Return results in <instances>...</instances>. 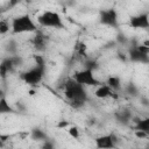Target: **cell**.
Wrapping results in <instances>:
<instances>
[{
	"mask_svg": "<svg viewBox=\"0 0 149 149\" xmlns=\"http://www.w3.org/2000/svg\"><path fill=\"white\" fill-rule=\"evenodd\" d=\"M68 133L71 137L73 139H79V135H80V132H79V128L77 126H71L69 129H68Z\"/></svg>",
	"mask_w": 149,
	"mask_h": 149,
	"instance_id": "ffe728a7",
	"label": "cell"
},
{
	"mask_svg": "<svg viewBox=\"0 0 149 149\" xmlns=\"http://www.w3.org/2000/svg\"><path fill=\"white\" fill-rule=\"evenodd\" d=\"M9 29H12L9 22L6 21V20H1L0 21V34L1 35H5L7 31H9Z\"/></svg>",
	"mask_w": 149,
	"mask_h": 149,
	"instance_id": "d6986e66",
	"label": "cell"
},
{
	"mask_svg": "<svg viewBox=\"0 0 149 149\" xmlns=\"http://www.w3.org/2000/svg\"><path fill=\"white\" fill-rule=\"evenodd\" d=\"M13 34H24V33H36L37 26L29 14H22L15 16L10 22Z\"/></svg>",
	"mask_w": 149,
	"mask_h": 149,
	"instance_id": "7a4b0ae2",
	"label": "cell"
},
{
	"mask_svg": "<svg viewBox=\"0 0 149 149\" xmlns=\"http://www.w3.org/2000/svg\"><path fill=\"white\" fill-rule=\"evenodd\" d=\"M37 22L40 26L45 28H55V29L64 28L62 16L57 12H52V10H45L41 15H38Z\"/></svg>",
	"mask_w": 149,
	"mask_h": 149,
	"instance_id": "277c9868",
	"label": "cell"
},
{
	"mask_svg": "<svg viewBox=\"0 0 149 149\" xmlns=\"http://www.w3.org/2000/svg\"><path fill=\"white\" fill-rule=\"evenodd\" d=\"M118 121L122 122V123H128V121H130L132 119V113L129 111H120L115 114Z\"/></svg>",
	"mask_w": 149,
	"mask_h": 149,
	"instance_id": "2e32d148",
	"label": "cell"
},
{
	"mask_svg": "<svg viewBox=\"0 0 149 149\" xmlns=\"http://www.w3.org/2000/svg\"><path fill=\"white\" fill-rule=\"evenodd\" d=\"M42 148H44V149H52V148H54V143H51V142H50V140L48 139V140H45V141H44V143H43Z\"/></svg>",
	"mask_w": 149,
	"mask_h": 149,
	"instance_id": "484cf974",
	"label": "cell"
},
{
	"mask_svg": "<svg viewBox=\"0 0 149 149\" xmlns=\"http://www.w3.org/2000/svg\"><path fill=\"white\" fill-rule=\"evenodd\" d=\"M141 104L143 105V106H149V100L147 99V98H141Z\"/></svg>",
	"mask_w": 149,
	"mask_h": 149,
	"instance_id": "83f0119b",
	"label": "cell"
},
{
	"mask_svg": "<svg viewBox=\"0 0 149 149\" xmlns=\"http://www.w3.org/2000/svg\"><path fill=\"white\" fill-rule=\"evenodd\" d=\"M143 44H144V45H148V47H149V40H146V41L143 42Z\"/></svg>",
	"mask_w": 149,
	"mask_h": 149,
	"instance_id": "f1b7e54d",
	"label": "cell"
},
{
	"mask_svg": "<svg viewBox=\"0 0 149 149\" xmlns=\"http://www.w3.org/2000/svg\"><path fill=\"white\" fill-rule=\"evenodd\" d=\"M136 47H137V48H139V50H141L142 52H144V54L149 55V47H148V45H144V44L142 43V44H136Z\"/></svg>",
	"mask_w": 149,
	"mask_h": 149,
	"instance_id": "cb8c5ba5",
	"label": "cell"
},
{
	"mask_svg": "<svg viewBox=\"0 0 149 149\" xmlns=\"http://www.w3.org/2000/svg\"><path fill=\"white\" fill-rule=\"evenodd\" d=\"M45 73V63H35V65L23 73H21V79L28 85H37L42 81Z\"/></svg>",
	"mask_w": 149,
	"mask_h": 149,
	"instance_id": "3957f363",
	"label": "cell"
},
{
	"mask_svg": "<svg viewBox=\"0 0 149 149\" xmlns=\"http://www.w3.org/2000/svg\"><path fill=\"white\" fill-rule=\"evenodd\" d=\"M78 52L80 55H85V50H86V44L85 43H79V47L77 48Z\"/></svg>",
	"mask_w": 149,
	"mask_h": 149,
	"instance_id": "d4e9b609",
	"label": "cell"
},
{
	"mask_svg": "<svg viewBox=\"0 0 149 149\" xmlns=\"http://www.w3.org/2000/svg\"><path fill=\"white\" fill-rule=\"evenodd\" d=\"M73 79L84 86H99L101 84L100 80L95 77L94 70L88 68H84L83 70L77 71L73 76Z\"/></svg>",
	"mask_w": 149,
	"mask_h": 149,
	"instance_id": "5b68a950",
	"label": "cell"
},
{
	"mask_svg": "<svg viewBox=\"0 0 149 149\" xmlns=\"http://www.w3.org/2000/svg\"><path fill=\"white\" fill-rule=\"evenodd\" d=\"M128 58L129 61L134 62V63H140V64H149V55L142 52L141 50H139V48L136 45L132 47L128 51Z\"/></svg>",
	"mask_w": 149,
	"mask_h": 149,
	"instance_id": "9c48e42d",
	"label": "cell"
},
{
	"mask_svg": "<svg viewBox=\"0 0 149 149\" xmlns=\"http://www.w3.org/2000/svg\"><path fill=\"white\" fill-rule=\"evenodd\" d=\"M116 136L114 134H106L95 139V147L99 149H111L116 146Z\"/></svg>",
	"mask_w": 149,
	"mask_h": 149,
	"instance_id": "ba28073f",
	"label": "cell"
},
{
	"mask_svg": "<svg viewBox=\"0 0 149 149\" xmlns=\"http://www.w3.org/2000/svg\"><path fill=\"white\" fill-rule=\"evenodd\" d=\"M125 91H126L127 94L133 95V97H135V95L139 94V88H137V86H136L134 83H129V84H127Z\"/></svg>",
	"mask_w": 149,
	"mask_h": 149,
	"instance_id": "ac0fdd59",
	"label": "cell"
},
{
	"mask_svg": "<svg viewBox=\"0 0 149 149\" xmlns=\"http://www.w3.org/2000/svg\"><path fill=\"white\" fill-rule=\"evenodd\" d=\"M30 137L35 141H45V140H48L47 133H44L42 129H38V128H35V129L31 130Z\"/></svg>",
	"mask_w": 149,
	"mask_h": 149,
	"instance_id": "5bb4252c",
	"label": "cell"
},
{
	"mask_svg": "<svg viewBox=\"0 0 149 149\" xmlns=\"http://www.w3.org/2000/svg\"><path fill=\"white\" fill-rule=\"evenodd\" d=\"M85 68H88V69H92V70H95L98 68V64L95 61H86L85 62Z\"/></svg>",
	"mask_w": 149,
	"mask_h": 149,
	"instance_id": "7402d4cb",
	"label": "cell"
},
{
	"mask_svg": "<svg viewBox=\"0 0 149 149\" xmlns=\"http://www.w3.org/2000/svg\"><path fill=\"white\" fill-rule=\"evenodd\" d=\"M135 136L139 137V139H144V137H148L149 134H147L146 132L143 130H139V129H135Z\"/></svg>",
	"mask_w": 149,
	"mask_h": 149,
	"instance_id": "603a6c76",
	"label": "cell"
},
{
	"mask_svg": "<svg viewBox=\"0 0 149 149\" xmlns=\"http://www.w3.org/2000/svg\"><path fill=\"white\" fill-rule=\"evenodd\" d=\"M99 22L102 26L116 28L118 27V12L114 8L101 9L99 13Z\"/></svg>",
	"mask_w": 149,
	"mask_h": 149,
	"instance_id": "8992f818",
	"label": "cell"
},
{
	"mask_svg": "<svg viewBox=\"0 0 149 149\" xmlns=\"http://www.w3.org/2000/svg\"><path fill=\"white\" fill-rule=\"evenodd\" d=\"M106 84L112 88V90H119L121 86V79L118 76H109L106 80Z\"/></svg>",
	"mask_w": 149,
	"mask_h": 149,
	"instance_id": "9a60e30c",
	"label": "cell"
},
{
	"mask_svg": "<svg viewBox=\"0 0 149 149\" xmlns=\"http://www.w3.org/2000/svg\"><path fill=\"white\" fill-rule=\"evenodd\" d=\"M10 57H12V61H13V64H14L15 68H16V66H21V65L23 64V58H22L21 56L13 55V56H10Z\"/></svg>",
	"mask_w": 149,
	"mask_h": 149,
	"instance_id": "44dd1931",
	"label": "cell"
},
{
	"mask_svg": "<svg viewBox=\"0 0 149 149\" xmlns=\"http://www.w3.org/2000/svg\"><path fill=\"white\" fill-rule=\"evenodd\" d=\"M129 26L134 29H148L149 28V14L139 13L136 15L130 16Z\"/></svg>",
	"mask_w": 149,
	"mask_h": 149,
	"instance_id": "52a82bcc",
	"label": "cell"
},
{
	"mask_svg": "<svg viewBox=\"0 0 149 149\" xmlns=\"http://www.w3.org/2000/svg\"><path fill=\"white\" fill-rule=\"evenodd\" d=\"M45 44V37L41 34V33H36L35 37H34V45L36 49H43Z\"/></svg>",
	"mask_w": 149,
	"mask_h": 149,
	"instance_id": "e0dca14e",
	"label": "cell"
},
{
	"mask_svg": "<svg viewBox=\"0 0 149 149\" xmlns=\"http://www.w3.org/2000/svg\"><path fill=\"white\" fill-rule=\"evenodd\" d=\"M14 64H13V61H12V57H7V58H3L2 62H1V65H0V74L2 78H5L7 76V73H9L10 71H13L14 69Z\"/></svg>",
	"mask_w": 149,
	"mask_h": 149,
	"instance_id": "8fae6325",
	"label": "cell"
},
{
	"mask_svg": "<svg viewBox=\"0 0 149 149\" xmlns=\"http://www.w3.org/2000/svg\"><path fill=\"white\" fill-rule=\"evenodd\" d=\"M94 95L99 99H106L108 97H115L116 98L113 90L107 84H100L99 86H97V88L94 91Z\"/></svg>",
	"mask_w": 149,
	"mask_h": 149,
	"instance_id": "30bf717a",
	"label": "cell"
},
{
	"mask_svg": "<svg viewBox=\"0 0 149 149\" xmlns=\"http://www.w3.org/2000/svg\"><path fill=\"white\" fill-rule=\"evenodd\" d=\"M0 113H1V114L14 113V108L7 102V99H6L3 95L0 98Z\"/></svg>",
	"mask_w": 149,
	"mask_h": 149,
	"instance_id": "4fadbf2b",
	"label": "cell"
},
{
	"mask_svg": "<svg viewBox=\"0 0 149 149\" xmlns=\"http://www.w3.org/2000/svg\"><path fill=\"white\" fill-rule=\"evenodd\" d=\"M64 95L65 98L70 101H80V102H86L87 100V93L85 90V86L79 84L77 80L69 79L65 83V87H64Z\"/></svg>",
	"mask_w": 149,
	"mask_h": 149,
	"instance_id": "6da1fadb",
	"label": "cell"
},
{
	"mask_svg": "<svg viewBox=\"0 0 149 149\" xmlns=\"http://www.w3.org/2000/svg\"><path fill=\"white\" fill-rule=\"evenodd\" d=\"M135 129L143 130L147 134H149V116L144 119H137L135 121Z\"/></svg>",
	"mask_w": 149,
	"mask_h": 149,
	"instance_id": "7c38bea8",
	"label": "cell"
},
{
	"mask_svg": "<svg viewBox=\"0 0 149 149\" xmlns=\"http://www.w3.org/2000/svg\"><path fill=\"white\" fill-rule=\"evenodd\" d=\"M66 126H69V122H68V121H61V122L58 123V127H59V128H65Z\"/></svg>",
	"mask_w": 149,
	"mask_h": 149,
	"instance_id": "4316f807",
	"label": "cell"
}]
</instances>
